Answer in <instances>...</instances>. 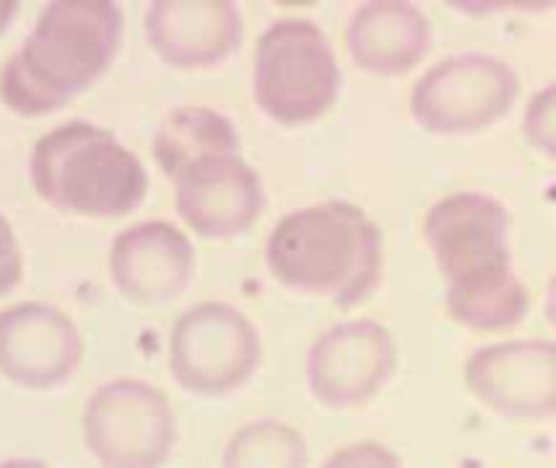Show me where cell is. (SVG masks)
<instances>
[{
  "mask_svg": "<svg viewBox=\"0 0 556 468\" xmlns=\"http://www.w3.org/2000/svg\"><path fill=\"white\" fill-rule=\"evenodd\" d=\"M218 468H309V443L287 420L261 417L228 437Z\"/></svg>",
  "mask_w": 556,
  "mask_h": 468,
  "instance_id": "cell-18",
  "label": "cell"
},
{
  "mask_svg": "<svg viewBox=\"0 0 556 468\" xmlns=\"http://www.w3.org/2000/svg\"><path fill=\"white\" fill-rule=\"evenodd\" d=\"M85 358L81 329L52 303H16L0 309V375L23 391L68 384Z\"/></svg>",
  "mask_w": 556,
  "mask_h": 468,
  "instance_id": "cell-11",
  "label": "cell"
},
{
  "mask_svg": "<svg viewBox=\"0 0 556 468\" xmlns=\"http://www.w3.org/2000/svg\"><path fill=\"white\" fill-rule=\"evenodd\" d=\"M81 440L101 468H163L179 443V423L156 384L111 378L81 407Z\"/></svg>",
  "mask_w": 556,
  "mask_h": 468,
  "instance_id": "cell-6",
  "label": "cell"
},
{
  "mask_svg": "<svg viewBox=\"0 0 556 468\" xmlns=\"http://www.w3.org/2000/svg\"><path fill=\"white\" fill-rule=\"evenodd\" d=\"M424 241L443 287L511 267V212L502 199L463 189L433 202L424 218Z\"/></svg>",
  "mask_w": 556,
  "mask_h": 468,
  "instance_id": "cell-9",
  "label": "cell"
},
{
  "mask_svg": "<svg viewBox=\"0 0 556 468\" xmlns=\"http://www.w3.org/2000/svg\"><path fill=\"white\" fill-rule=\"evenodd\" d=\"M466 388L498 417L541 423L556 417V342L508 339L476 349L463 368Z\"/></svg>",
  "mask_w": 556,
  "mask_h": 468,
  "instance_id": "cell-10",
  "label": "cell"
},
{
  "mask_svg": "<svg viewBox=\"0 0 556 468\" xmlns=\"http://www.w3.org/2000/svg\"><path fill=\"white\" fill-rule=\"evenodd\" d=\"M153 160L166 179H176L182 169L212 160L241 153V137L231 117L205 104H182L169 111L153 130Z\"/></svg>",
  "mask_w": 556,
  "mask_h": 468,
  "instance_id": "cell-16",
  "label": "cell"
},
{
  "mask_svg": "<svg viewBox=\"0 0 556 468\" xmlns=\"http://www.w3.org/2000/svg\"><path fill=\"white\" fill-rule=\"evenodd\" d=\"M29 182L49 208L98 222L137 212L150 189L143 160L91 121L46 130L29 153Z\"/></svg>",
  "mask_w": 556,
  "mask_h": 468,
  "instance_id": "cell-3",
  "label": "cell"
},
{
  "mask_svg": "<svg viewBox=\"0 0 556 468\" xmlns=\"http://www.w3.org/2000/svg\"><path fill=\"white\" fill-rule=\"evenodd\" d=\"M544 316L556 329V274L547 280V293H544Z\"/></svg>",
  "mask_w": 556,
  "mask_h": 468,
  "instance_id": "cell-22",
  "label": "cell"
},
{
  "mask_svg": "<svg viewBox=\"0 0 556 468\" xmlns=\"http://www.w3.org/2000/svg\"><path fill=\"white\" fill-rule=\"evenodd\" d=\"M16 13H20V7H16V3H3V0H0V36L7 33V26L13 23V16H16Z\"/></svg>",
  "mask_w": 556,
  "mask_h": 468,
  "instance_id": "cell-23",
  "label": "cell"
},
{
  "mask_svg": "<svg viewBox=\"0 0 556 468\" xmlns=\"http://www.w3.org/2000/svg\"><path fill=\"white\" fill-rule=\"evenodd\" d=\"M521 130L538 153L556 163V81L531 94V101L525 104Z\"/></svg>",
  "mask_w": 556,
  "mask_h": 468,
  "instance_id": "cell-19",
  "label": "cell"
},
{
  "mask_svg": "<svg viewBox=\"0 0 556 468\" xmlns=\"http://www.w3.org/2000/svg\"><path fill=\"white\" fill-rule=\"evenodd\" d=\"M173 202L182 225L205 241H231L264 215L261 173L241 156H212L173 179Z\"/></svg>",
  "mask_w": 556,
  "mask_h": 468,
  "instance_id": "cell-12",
  "label": "cell"
},
{
  "mask_svg": "<svg viewBox=\"0 0 556 468\" xmlns=\"http://www.w3.org/2000/svg\"><path fill=\"white\" fill-rule=\"evenodd\" d=\"M124 10L111 0H52L0 65V101L16 117H46L85 94L114 65Z\"/></svg>",
  "mask_w": 556,
  "mask_h": 468,
  "instance_id": "cell-1",
  "label": "cell"
},
{
  "mask_svg": "<svg viewBox=\"0 0 556 468\" xmlns=\"http://www.w3.org/2000/svg\"><path fill=\"white\" fill-rule=\"evenodd\" d=\"M0 468H52V466H46V463H39V459H7V463H0Z\"/></svg>",
  "mask_w": 556,
  "mask_h": 468,
  "instance_id": "cell-24",
  "label": "cell"
},
{
  "mask_svg": "<svg viewBox=\"0 0 556 468\" xmlns=\"http://www.w3.org/2000/svg\"><path fill=\"white\" fill-rule=\"evenodd\" d=\"M446 316L472 332H508L525 322L531 293L515 267L443 287Z\"/></svg>",
  "mask_w": 556,
  "mask_h": 468,
  "instance_id": "cell-17",
  "label": "cell"
},
{
  "mask_svg": "<svg viewBox=\"0 0 556 468\" xmlns=\"http://www.w3.org/2000/svg\"><path fill=\"white\" fill-rule=\"evenodd\" d=\"M323 468H404V463H401V456L391 446L362 440V443H352V446L336 450L323 463Z\"/></svg>",
  "mask_w": 556,
  "mask_h": 468,
  "instance_id": "cell-20",
  "label": "cell"
},
{
  "mask_svg": "<svg viewBox=\"0 0 556 468\" xmlns=\"http://www.w3.org/2000/svg\"><path fill=\"white\" fill-rule=\"evenodd\" d=\"M264 261L280 287L352 309L381 287L384 235L358 202L326 199L287 212L264 244Z\"/></svg>",
  "mask_w": 556,
  "mask_h": 468,
  "instance_id": "cell-2",
  "label": "cell"
},
{
  "mask_svg": "<svg viewBox=\"0 0 556 468\" xmlns=\"http://www.w3.org/2000/svg\"><path fill=\"white\" fill-rule=\"evenodd\" d=\"M521 98V75L492 52H456L410 88V117L433 137H469L498 124Z\"/></svg>",
  "mask_w": 556,
  "mask_h": 468,
  "instance_id": "cell-7",
  "label": "cell"
},
{
  "mask_svg": "<svg viewBox=\"0 0 556 468\" xmlns=\"http://www.w3.org/2000/svg\"><path fill=\"white\" fill-rule=\"evenodd\" d=\"M401 345L378 319H345L319 332L306 355V384L326 407L349 410L375 401L394 378Z\"/></svg>",
  "mask_w": 556,
  "mask_h": 468,
  "instance_id": "cell-8",
  "label": "cell"
},
{
  "mask_svg": "<svg viewBox=\"0 0 556 468\" xmlns=\"http://www.w3.org/2000/svg\"><path fill=\"white\" fill-rule=\"evenodd\" d=\"M433 46V23L414 0H365L345 20V49L371 75L414 72Z\"/></svg>",
  "mask_w": 556,
  "mask_h": 468,
  "instance_id": "cell-15",
  "label": "cell"
},
{
  "mask_svg": "<svg viewBox=\"0 0 556 468\" xmlns=\"http://www.w3.org/2000/svg\"><path fill=\"white\" fill-rule=\"evenodd\" d=\"M108 270L124 300L137 306H163L192 283L195 244L173 222H137L114 235Z\"/></svg>",
  "mask_w": 556,
  "mask_h": 468,
  "instance_id": "cell-13",
  "label": "cell"
},
{
  "mask_svg": "<svg viewBox=\"0 0 556 468\" xmlns=\"http://www.w3.org/2000/svg\"><path fill=\"white\" fill-rule=\"evenodd\" d=\"M166 362L186 394L215 401L241 391L257 375L264 339L248 313L222 300H205L173 319Z\"/></svg>",
  "mask_w": 556,
  "mask_h": 468,
  "instance_id": "cell-5",
  "label": "cell"
},
{
  "mask_svg": "<svg viewBox=\"0 0 556 468\" xmlns=\"http://www.w3.org/2000/svg\"><path fill=\"white\" fill-rule=\"evenodd\" d=\"M251 91L254 104L283 127L329 114L342 91V65L323 26L309 16L274 20L254 49Z\"/></svg>",
  "mask_w": 556,
  "mask_h": 468,
  "instance_id": "cell-4",
  "label": "cell"
},
{
  "mask_svg": "<svg viewBox=\"0 0 556 468\" xmlns=\"http://www.w3.org/2000/svg\"><path fill=\"white\" fill-rule=\"evenodd\" d=\"M23 280V248L16 241L13 225L0 212V296L13 293Z\"/></svg>",
  "mask_w": 556,
  "mask_h": 468,
  "instance_id": "cell-21",
  "label": "cell"
},
{
  "mask_svg": "<svg viewBox=\"0 0 556 468\" xmlns=\"http://www.w3.org/2000/svg\"><path fill=\"white\" fill-rule=\"evenodd\" d=\"M143 36L173 68H212L238 52L244 16L235 0H153L143 10Z\"/></svg>",
  "mask_w": 556,
  "mask_h": 468,
  "instance_id": "cell-14",
  "label": "cell"
}]
</instances>
